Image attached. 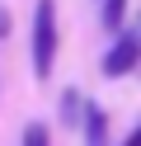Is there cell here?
Instances as JSON below:
<instances>
[{
    "label": "cell",
    "instance_id": "4",
    "mask_svg": "<svg viewBox=\"0 0 141 146\" xmlns=\"http://www.w3.org/2000/svg\"><path fill=\"white\" fill-rule=\"evenodd\" d=\"M127 14V0H103V29H118Z\"/></svg>",
    "mask_w": 141,
    "mask_h": 146
},
{
    "label": "cell",
    "instance_id": "2",
    "mask_svg": "<svg viewBox=\"0 0 141 146\" xmlns=\"http://www.w3.org/2000/svg\"><path fill=\"white\" fill-rule=\"evenodd\" d=\"M141 66V38H118L103 52V76H127Z\"/></svg>",
    "mask_w": 141,
    "mask_h": 146
},
{
    "label": "cell",
    "instance_id": "5",
    "mask_svg": "<svg viewBox=\"0 0 141 146\" xmlns=\"http://www.w3.org/2000/svg\"><path fill=\"white\" fill-rule=\"evenodd\" d=\"M24 146H47V127L42 123H28L24 127Z\"/></svg>",
    "mask_w": 141,
    "mask_h": 146
},
{
    "label": "cell",
    "instance_id": "3",
    "mask_svg": "<svg viewBox=\"0 0 141 146\" xmlns=\"http://www.w3.org/2000/svg\"><path fill=\"white\" fill-rule=\"evenodd\" d=\"M85 137H89V146H103V137H108V123H103L99 108H89V113H85Z\"/></svg>",
    "mask_w": 141,
    "mask_h": 146
},
{
    "label": "cell",
    "instance_id": "1",
    "mask_svg": "<svg viewBox=\"0 0 141 146\" xmlns=\"http://www.w3.org/2000/svg\"><path fill=\"white\" fill-rule=\"evenodd\" d=\"M56 61V0H38L33 10V76L47 80Z\"/></svg>",
    "mask_w": 141,
    "mask_h": 146
},
{
    "label": "cell",
    "instance_id": "6",
    "mask_svg": "<svg viewBox=\"0 0 141 146\" xmlns=\"http://www.w3.org/2000/svg\"><path fill=\"white\" fill-rule=\"evenodd\" d=\"M122 146H141V127H136V132H132V137H127Z\"/></svg>",
    "mask_w": 141,
    "mask_h": 146
}]
</instances>
